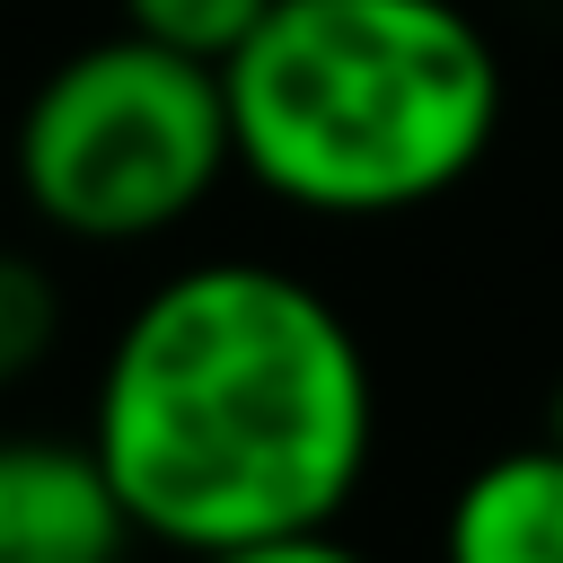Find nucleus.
<instances>
[{
	"mask_svg": "<svg viewBox=\"0 0 563 563\" xmlns=\"http://www.w3.org/2000/svg\"><path fill=\"white\" fill-rule=\"evenodd\" d=\"M88 449L132 537L229 554L343 519L378 449V378L317 282L211 255L141 290L114 325Z\"/></svg>",
	"mask_w": 563,
	"mask_h": 563,
	"instance_id": "1",
	"label": "nucleus"
},
{
	"mask_svg": "<svg viewBox=\"0 0 563 563\" xmlns=\"http://www.w3.org/2000/svg\"><path fill=\"white\" fill-rule=\"evenodd\" d=\"M229 150L308 220L457 194L501 132V53L457 0H273L220 62Z\"/></svg>",
	"mask_w": 563,
	"mask_h": 563,
	"instance_id": "2",
	"label": "nucleus"
},
{
	"mask_svg": "<svg viewBox=\"0 0 563 563\" xmlns=\"http://www.w3.org/2000/svg\"><path fill=\"white\" fill-rule=\"evenodd\" d=\"M220 176H238L220 70L132 26L53 62L18 114V194L79 246L167 238L220 194Z\"/></svg>",
	"mask_w": 563,
	"mask_h": 563,
	"instance_id": "3",
	"label": "nucleus"
},
{
	"mask_svg": "<svg viewBox=\"0 0 563 563\" xmlns=\"http://www.w3.org/2000/svg\"><path fill=\"white\" fill-rule=\"evenodd\" d=\"M132 519L88 440L0 431V563H123Z\"/></svg>",
	"mask_w": 563,
	"mask_h": 563,
	"instance_id": "4",
	"label": "nucleus"
},
{
	"mask_svg": "<svg viewBox=\"0 0 563 563\" xmlns=\"http://www.w3.org/2000/svg\"><path fill=\"white\" fill-rule=\"evenodd\" d=\"M440 563H563V449L484 457L440 510Z\"/></svg>",
	"mask_w": 563,
	"mask_h": 563,
	"instance_id": "5",
	"label": "nucleus"
},
{
	"mask_svg": "<svg viewBox=\"0 0 563 563\" xmlns=\"http://www.w3.org/2000/svg\"><path fill=\"white\" fill-rule=\"evenodd\" d=\"M62 343V282L26 246H0V387L35 378Z\"/></svg>",
	"mask_w": 563,
	"mask_h": 563,
	"instance_id": "6",
	"label": "nucleus"
},
{
	"mask_svg": "<svg viewBox=\"0 0 563 563\" xmlns=\"http://www.w3.org/2000/svg\"><path fill=\"white\" fill-rule=\"evenodd\" d=\"M123 9V26L132 35H150V44H167V53H185V62H229L255 26H264V9L273 0H114Z\"/></svg>",
	"mask_w": 563,
	"mask_h": 563,
	"instance_id": "7",
	"label": "nucleus"
},
{
	"mask_svg": "<svg viewBox=\"0 0 563 563\" xmlns=\"http://www.w3.org/2000/svg\"><path fill=\"white\" fill-rule=\"evenodd\" d=\"M194 563H369L361 545H343L334 528H299V537H264V545H229V554H194Z\"/></svg>",
	"mask_w": 563,
	"mask_h": 563,
	"instance_id": "8",
	"label": "nucleus"
},
{
	"mask_svg": "<svg viewBox=\"0 0 563 563\" xmlns=\"http://www.w3.org/2000/svg\"><path fill=\"white\" fill-rule=\"evenodd\" d=\"M537 440H554V449H563V378L545 387V431H537Z\"/></svg>",
	"mask_w": 563,
	"mask_h": 563,
	"instance_id": "9",
	"label": "nucleus"
}]
</instances>
